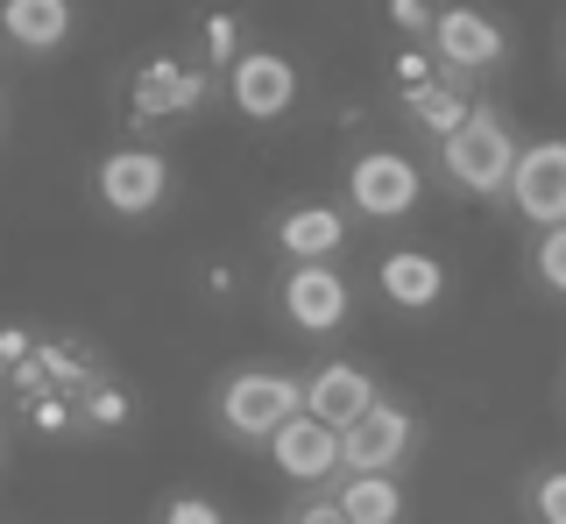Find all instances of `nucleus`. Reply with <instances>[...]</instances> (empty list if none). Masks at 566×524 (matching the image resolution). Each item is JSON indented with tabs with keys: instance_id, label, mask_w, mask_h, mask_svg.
Masks as SVG:
<instances>
[{
	"instance_id": "nucleus-1",
	"label": "nucleus",
	"mask_w": 566,
	"mask_h": 524,
	"mask_svg": "<svg viewBox=\"0 0 566 524\" xmlns=\"http://www.w3.org/2000/svg\"><path fill=\"white\" fill-rule=\"evenodd\" d=\"M517 149H524V135L510 128V114L495 107V99H474V114L460 120L447 143H432L439 178H447L460 199H503L510 170H517Z\"/></svg>"
},
{
	"instance_id": "nucleus-2",
	"label": "nucleus",
	"mask_w": 566,
	"mask_h": 524,
	"mask_svg": "<svg viewBox=\"0 0 566 524\" xmlns=\"http://www.w3.org/2000/svg\"><path fill=\"white\" fill-rule=\"evenodd\" d=\"M424 57H432L453 85L482 93V78H495L510 57H517V36H510L503 14L453 0V8H432V36H424Z\"/></svg>"
},
{
	"instance_id": "nucleus-3",
	"label": "nucleus",
	"mask_w": 566,
	"mask_h": 524,
	"mask_svg": "<svg viewBox=\"0 0 566 524\" xmlns=\"http://www.w3.org/2000/svg\"><path fill=\"white\" fill-rule=\"evenodd\" d=\"M297 411H305V376L291 369H234L212 390V426L234 447H270Z\"/></svg>"
},
{
	"instance_id": "nucleus-4",
	"label": "nucleus",
	"mask_w": 566,
	"mask_h": 524,
	"mask_svg": "<svg viewBox=\"0 0 566 524\" xmlns=\"http://www.w3.org/2000/svg\"><path fill=\"white\" fill-rule=\"evenodd\" d=\"M93 199L114 220H156L177 199V164L156 143H120L93 164Z\"/></svg>"
},
{
	"instance_id": "nucleus-5",
	"label": "nucleus",
	"mask_w": 566,
	"mask_h": 524,
	"mask_svg": "<svg viewBox=\"0 0 566 524\" xmlns=\"http://www.w3.org/2000/svg\"><path fill=\"white\" fill-rule=\"evenodd\" d=\"M340 199H347V220H411L424 206V170L411 149H389V143L354 149Z\"/></svg>"
},
{
	"instance_id": "nucleus-6",
	"label": "nucleus",
	"mask_w": 566,
	"mask_h": 524,
	"mask_svg": "<svg viewBox=\"0 0 566 524\" xmlns=\"http://www.w3.org/2000/svg\"><path fill=\"white\" fill-rule=\"evenodd\" d=\"M212 93H220V78H212L199 57L156 50V57H142L128 72V120L135 128H170V120H191Z\"/></svg>"
},
{
	"instance_id": "nucleus-7",
	"label": "nucleus",
	"mask_w": 566,
	"mask_h": 524,
	"mask_svg": "<svg viewBox=\"0 0 566 524\" xmlns=\"http://www.w3.org/2000/svg\"><path fill=\"white\" fill-rule=\"evenodd\" d=\"M276 312L283 326H297L305 340H326L354 319V284L340 262H283L276 276Z\"/></svg>"
},
{
	"instance_id": "nucleus-8",
	"label": "nucleus",
	"mask_w": 566,
	"mask_h": 524,
	"mask_svg": "<svg viewBox=\"0 0 566 524\" xmlns=\"http://www.w3.org/2000/svg\"><path fill=\"white\" fill-rule=\"evenodd\" d=\"M418 440H424L418 411L397 405V397H382L361 426L340 432V475H403V461L418 453Z\"/></svg>"
},
{
	"instance_id": "nucleus-9",
	"label": "nucleus",
	"mask_w": 566,
	"mask_h": 524,
	"mask_svg": "<svg viewBox=\"0 0 566 524\" xmlns=\"http://www.w3.org/2000/svg\"><path fill=\"white\" fill-rule=\"evenodd\" d=\"M510 213H517L531 234L545 227H566V135H545V143L517 149V170H510Z\"/></svg>"
},
{
	"instance_id": "nucleus-10",
	"label": "nucleus",
	"mask_w": 566,
	"mask_h": 524,
	"mask_svg": "<svg viewBox=\"0 0 566 524\" xmlns=\"http://www.w3.org/2000/svg\"><path fill=\"white\" fill-rule=\"evenodd\" d=\"M220 93L241 120H283L297 107V64L283 50H241V64L220 78Z\"/></svg>"
},
{
	"instance_id": "nucleus-11",
	"label": "nucleus",
	"mask_w": 566,
	"mask_h": 524,
	"mask_svg": "<svg viewBox=\"0 0 566 524\" xmlns=\"http://www.w3.org/2000/svg\"><path fill=\"white\" fill-rule=\"evenodd\" d=\"M347 234H354L347 206H326V199H297L270 220V249L283 262H340Z\"/></svg>"
},
{
	"instance_id": "nucleus-12",
	"label": "nucleus",
	"mask_w": 566,
	"mask_h": 524,
	"mask_svg": "<svg viewBox=\"0 0 566 524\" xmlns=\"http://www.w3.org/2000/svg\"><path fill=\"white\" fill-rule=\"evenodd\" d=\"M376 405H382V382H376V369H361V361H318L305 376V418H318L326 432L361 426Z\"/></svg>"
},
{
	"instance_id": "nucleus-13",
	"label": "nucleus",
	"mask_w": 566,
	"mask_h": 524,
	"mask_svg": "<svg viewBox=\"0 0 566 524\" xmlns=\"http://www.w3.org/2000/svg\"><path fill=\"white\" fill-rule=\"evenodd\" d=\"M262 453L276 461V475L291 482L297 496H305V489H333V482H340V432H326V426H318V418H305V411H297Z\"/></svg>"
},
{
	"instance_id": "nucleus-14",
	"label": "nucleus",
	"mask_w": 566,
	"mask_h": 524,
	"mask_svg": "<svg viewBox=\"0 0 566 524\" xmlns=\"http://www.w3.org/2000/svg\"><path fill=\"white\" fill-rule=\"evenodd\" d=\"M376 291L403 312V319H424V312L447 305L453 270H447V262H439L432 249H389V255L376 262Z\"/></svg>"
},
{
	"instance_id": "nucleus-15",
	"label": "nucleus",
	"mask_w": 566,
	"mask_h": 524,
	"mask_svg": "<svg viewBox=\"0 0 566 524\" xmlns=\"http://www.w3.org/2000/svg\"><path fill=\"white\" fill-rule=\"evenodd\" d=\"M71 29H78V8H71V0H0V36L22 50V57L64 50Z\"/></svg>"
},
{
	"instance_id": "nucleus-16",
	"label": "nucleus",
	"mask_w": 566,
	"mask_h": 524,
	"mask_svg": "<svg viewBox=\"0 0 566 524\" xmlns=\"http://www.w3.org/2000/svg\"><path fill=\"white\" fill-rule=\"evenodd\" d=\"M333 503H340L347 524H403V475H340L333 482Z\"/></svg>"
},
{
	"instance_id": "nucleus-17",
	"label": "nucleus",
	"mask_w": 566,
	"mask_h": 524,
	"mask_svg": "<svg viewBox=\"0 0 566 524\" xmlns=\"http://www.w3.org/2000/svg\"><path fill=\"white\" fill-rule=\"evenodd\" d=\"M517 511L524 524H566V461H538L517 482Z\"/></svg>"
},
{
	"instance_id": "nucleus-18",
	"label": "nucleus",
	"mask_w": 566,
	"mask_h": 524,
	"mask_svg": "<svg viewBox=\"0 0 566 524\" xmlns=\"http://www.w3.org/2000/svg\"><path fill=\"white\" fill-rule=\"evenodd\" d=\"M524 270H531V284H538L545 298L566 305V227H545V234H531Z\"/></svg>"
},
{
	"instance_id": "nucleus-19",
	"label": "nucleus",
	"mask_w": 566,
	"mask_h": 524,
	"mask_svg": "<svg viewBox=\"0 0 566 524\" xmlns=\"http://www.w3.org/2000/svg\"><path fill=\"white\" fill-rule=\"evenodd\" d=\"M135 418V397L120 390V376H99L93 390L78 397V426H93V432H120Z\"/></svg>"
},
{
	"instance_id": "nucleus-20",
	"label": "nucleus",
	"mask_w": 566,
	"mask_h": 524,
	"mask_svg": "<svg viewBox=\"0 0 566 524\" xmlns=\"http://www.w3.org/2000/svg\"><path fill=\"white\" fill-rule=\"evenodd\" d=\"M199 43H206V72L212 78H227V72H234V64H241V14H206V22H199Z\"/></svg>"
},
{
	"instance_id": "nucleus-21",
	"label": "nucleus",
	"mask_w": 566,
	"mask_h": 524,
	"mask_svg": "<svg viewBox=\"0 0 566 524\" xmlns=\"http://www.w3.org/2000/svg\"><path fill=\"white\" fill-rule=\"evenodd\" d=\"M156 524H227V511L212 496H191V489H185V496H164V503H156Z\"/></svg>"
},
{
	"instance_id": "nucleus-22",
	"label": "nucleus",
	"mask_w": 566,
	"mask_h": 524,
	"mask_svg": "<svg viewBox=\"0 0 566 524\" xmlns=\"http://www.w3.org/2000/svg\"><path fill=\"white\" fill-rule=\"evenodd\" d=\"M389 22L403 29V36H432V8H424V0H389Z\"/></svg>"
},
{
	"instance_id": "nucleus-23",
	"label": "nucleus",
	"mask_w": 566,
	"mask_h": 524,
	"mask_svg": "<svg viewBox=\"0 0 566 524\" xmlns=\"http://www.w3.org/2000/svg\"><path fill=\"white\" fill-rule=\"evenodd\" d=\"M559 72H566V22H559Z\"/></svg>"
},
{
	"instance_id": "nucleus-24",
	"label": "nucleus",
	"mask_w": 566,
	"mask_h": 524,
	"mask_svg": "<svg viewBox=\"0 0 566 524\" xmlns=\"http://www.w3.org/2000/svg\"><path fill=\"white\" fill-rule=\"evenodd\" d=\"M0 461H8V426H0Z\"/></svg>"
},
{
	"instance_id": "nucleus-25",
	"label": "nucleus",
	"mask_w": 566,
	"mask_h": 524,
	"mask_svg": "<svg viewBox=\"0 0 566 524\" xmlns=\"http://www.w3.org/2000/svg\"><path fill=\"white\" fill-rule=\"evenodd\" d=\"M559 405H566V376H559Z\"/></svg>"
}]
</instances>
